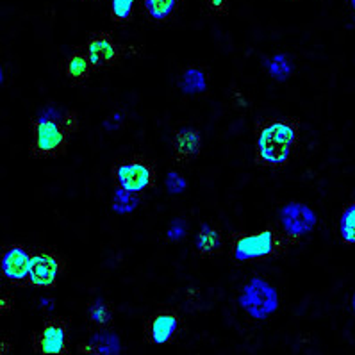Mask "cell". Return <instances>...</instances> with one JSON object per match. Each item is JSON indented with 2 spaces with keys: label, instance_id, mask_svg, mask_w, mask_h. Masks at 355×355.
Wrapping results in <instances>:
<instances>
[{
  "label": "cell",
  "instance_id": "cell-1",
  "mask_svg": "<svg viewBox=\"0 0 355 355\" xmlns=\"http://www.w3.org/2000/svg\"><path fill=\"white\" fill-rule=\"evenodd\" d=\"M298 138V123L295 120L270 121L259 129L257 163L263 166H282Z\"/></svg>",
  "mask_w": 355,
  "mask_h": 355
},
{
  "label": "cell",
  "instance_id": "cell-2",
  "mask_svg": "<svg viewBox=\"0 0 355 355\" xmlns=\"http://www.w3.org/2000/svg\"><path fill=\"white\" fill-rule=\"evenodd\" d=\"M284 248L282 236L277 234L273 229H266L259 234L243 236V238L236 239L232 245V254L238 261H252L282 254Z\"/></svg>",
  "mask_w": 355,
  "mask_h": 355
},
{
  "label": "cell",
  "instance_id": "cell-3",
  "mask_svg": "<svg viewBox=\"0 0 355 355\" xmlns=\"http://www.w3.org/2000/svg\"><path fill=\"white\" fill-rule=\"evenodd\" d=\"M239 304L252 318L264 320L279 307V297L277 291L263 279H252L239 297Z\"/></svg>",
  "mask_w": 355,
  "mask_h": 355
},
{
  "label": "cell",
  "instance_id": "cell-4",
  "mask_svg": "<svg viewBox=\"0 0 355 355\" xmlns=\"http://www.w3.org/2000/svg\"><path fill=\"white\" fill-rule=\"evenodd\" d=\"M68 132L58 121L42 116L34 123V155H58L64 150Z\"/></svg>",
  "mask_w": 355,
  "mask_h": 355
},
{
  "label": "cell",
  "instance_id": "cell-5",
  "mask_svg": "<svg viewBox=\"0 0 355 355\" xmlns=\"http://www.w3.org/2000/svg\"><path fill=\"white\" fill-rule=\"evenodd\" d=\"M120 188L127 191L139 193L154 184L155 180V168L150 163H146L145 159L136 157L129 163H123L114 170Z\"/></svg>",
  "mask_w": 355,
  "mask_h": 355
},
{
  "label": "cell",
  "instance_id": "cell-6",
  "mask_svg": "<svg viewBox=\"0 0 355 355\" xmlns=\"http://www.w3.org/2000/svg\"><path fill=\"white\" fill-rule=\"evenodd\" d=\"M280 225L284 229L286 234L295 241L304 234L311 232L316 225V214L311 207L298 202H289L280 209Z\"/></svg>",
  "mask_w": 355,
  "mask_h": 355
},
{
  "label": "cell",
  "instance_id": "cell-7",
  "mask_svg": "<svg viewBox=\"0 0 355 355\" xmlns=\"http://www.w3.org/2000/svg\"><path fill=\"white\" fill-rule=\"evenodd\" d=\"M68 348L67 323L51 320L34 336V350L42 355H63Z\"/></svg>",
  "mask_w": 355,
  "mask_h": 355
},
{
  "label": "cell",
  "instance_id": "cell-8",
  "mask_svg": "<svg viewBox=\"0 0 355 355\" xmlns=\"http://www.w3.org/2000/svg\"><path fill=\"white\" fill-rule=\"evenodd\" d=\"M61 259L58 255L52 254H40L34 255L33 263H31L29 280L36 286H54L58 275L61 273Z\"/></svg>",
  "mask_w": 355,
  "mask_h": 355
},
{
  "label": "cell",
  "instance_id": "cell-9",
  "mask_svg": "<svg viewBox=\"0 0 355 355\" xmlns=\"http://www.w3.org/2000/svg\"><path fill=\"white\" fill-rule=\"evenodd\" d=\"M179 316L171 311H163L157 313L150 320L148 327H146V336L148 341L154 345H163V343L170 341L175 336L177 329H179Z\"/></svg>",
  "mask_w": 355,
  "mask_h": 355
},
{
  "label": "cell",
  "instance_id": "cell-10",
  "mask_svg": "<svg viewBox=\"0 0 355 355\" xmlns=\"http://www.w3.org/2000/svg\"><path fill=\"white\" fill-rule=\"evenodd\" d=\"M88 58L93 67H107L118 59V46L109 34L101 33L88 43Z\"/></svg>",
  "mask_w": 355,
  "mask_h": 355
},
{
  "label": "cell",
  "instance_id": "cell-11",
  "mask_svg": "<svg viewBox=\"0 0 355 355\" xmlns=\"http://www.w3.org/2000/svg\"><path fill=\"white\" fill-rule=\"evenodd\" d=\"M33 257L21 247H11L2 255V272L11 280L26 279L31 273Z\"/></svg>",
  "mask_w": 355,
  "mask_h": 355
},
{
  "label": "cell",
  "instance_id": "cell-12",
  "mask_svg": "<svg viewBox=\"0 0 355 355\" xmlns=\"http://www.w3.org/2000/svg\"><path fill=\"white\" fill-rule=\"evenodd\" d=\"M200 134L195 129H180L177 130L173 136V150H175V157L179 163H188L191 159H195L200 152Z\"/></svg>",
  "mask_w": 355,
  "mask_h": 355
},
{
  "label": "cell",
  "instance_id": "cell-13",
  "mask_svg": "<svg viewBox=\"0 0 355 355\" xmlns=\"http://www.w3.org/2000/svg\"><path fill=\"white\" fill-rule=\"evenodd\" d=\"M120 339L111 332H98L92 341L79 347L80 354L86 355H120Z\"/></svg>",
  "mask_w": 355,
  "mask_h": 355
},
{
  "label": "cell",
  "instance_id": "cell-14",
  "mask_svg": "<svg viewBox=\"0 0 355 355\" xmlns=\"http://www.w3.org/2000/svg\"><path fill=\"white\" fill-rule=\"evenodd\" d=\"M92 61L88 55L84 54H73L67 63V76L73 80L88 79L89 71H92Z\"/></svg>",
  "mask_w": 355,
  "mask_h": 355
},
{
  "label": "cell",
  "instance_id": "cell-15",
  "mask_svg": "<svg viewBox=\"0 0 355 355\" xmlns=\"http://www.w3.org/2000/svg\"><path fill=\"white\" fill-rule=\"evenodd\" d=\"M218 247H220V234H218L214 229H211L209 225H202V230L198 232V238H197L198 252L207 255V254H213Z\"/></svg>",
  "mask_w": 355,
  "mask_h": 355
},
{
  "label": "cell",
  "instance_id": "cell-16",
  "mask_svg": "<svg viewBox=\"0 0 355 355\" xmlns=\"http://www.w3.org/2000/svg\"><path fill=\"white\" fill-rule=\"evenodd\" d=\"M139 198L136 197V193L127 191L123 188H118L116 193H114V202H113V211L120 214H125L134 211L138 207Z\"/></svg>",
  "mask_w": 355,
  "mask_h": 355
},
{
  "label": "cell",
  "instance_id": "cell-17",
  "mask_svg": "<svg viewBox=\"0 0 355 355\" xmlns=\"http://www.w3.org/2000/svg\"><path fill=\"white\" fill-rule=\"evenodd\" d=\"M177 0H145V8L154 20H164L173 13Z\"/></svg>",
  "mask_w": 355,
  "mask_h": 355
},
{
  "label": "cell",
  "instance_id": "cell-18",
  "mask_svg": "<svg viewBox=\"0 0 355 355\" xmlns=\"http://www.w3.org/2000/svg\"><path fill=\"white\" fill-rule=\"evenodd\" d=\"M180 86L184 93H202L205 89V76L197 68H189L186 70Z\"/></svg>",
  "mask_w": 355,
  "mask_h": 355
},
{
  "label": "cell",
  "instance_id": "cell-19",
  "mask_svg": "<svg viewBox=\"0 0 355 355\" xmlns=\"http://www.w3.org/2000/svg\"><path fill=\"white\" fill-rule=\"evenodd\" d=\"M339 230H341V238L345 241L355 245V202L352 205H348L347 211L343 213Z\"/></svg>",
  "mask_w": 355,
  "mask_h": 355
},
{
  "label": "cell",
  "instance_id": "cell-20",
  "mask_svg": "<svg viewBox=\"0 0 355 355\" xmlns=\"http://www.w3.org/2000/svg\"><path fill=\"white\" fill-rule=\"evenodd\" d=\"M89 320H92L95 325H107L113 320V311L109 309V305L104 304L102 300H96L95 304H92L89 307Z\"/></svg>",
  "mask_w": 355,
  "mask_h": 355
},
{
  "label": "cell",
  "instance_id": "cell-21",
  "mask_svg": "<svg viewBox=\"0 0 355 355\" xmlns=\"http://www.w3.org/2000/svg\"><path fill=\"white\" fill-rule=\"evenodd\" d=\"M268 68H270V73H272L273 79L277 80H286L291 76V64H289L288 58L282 54H277L275 58L270 61Z\"/></svg>",
  "mask_w": 355,
  "mask_h": 355
},
{
  "label": "cell",
  "instance_id": "cell-22",
  "mask_svg": "<svg viewBox=\"0 0 355 355\" xmlns=\"http://www.w3.org/2000/svg\"><path fill=\"white\" fill-rule=\"evenodd\" d=\"M134 0H113L111 4V17L114 21H125L129 20L130 13H132Z\"/></svg>",
  "mask_w": 355,
  "mask_h": 355
},
{
  "label": "cell",
  "instance_id": "cell-23",
  "mask_svg": "<svg viewBox=\"0 0 355 355\" xmlns=\"http://www.w3.org/2000/svg\"><path fill=\"white\" fill-rule=\"evenodd\" d=\"M166 188L171 195H179L186 189V180L177 173V171H171L166 177Z\"/></svg>",
  "mask_w": 355,
  "mask_h": 355
},
{
  "label": "cell",
  "instance_id": "cell-24",
  "mask_svg": "<svg viewBox=\"0 0 355 355\" xmlns=\"http://www.w3.org/2000/svg\"><path fill=\"white\" fill-rule=\"evenodd\" d=\"M186 236V222L182 220H175V222L171 223L170 229H168V239L170 241H179Z\"/></svg>",
  "mask_w": 355,
  "mask_h": 355
},
{
  "label": "cell",
  "instance_id": "cell-25",
  "mask_svg": "<svg viewBox=\"0 0 355 355\" xmlns=\"http://www.w3.org/2000/svg\"><path fill=\"white\" fill-rule=\"evenodd\" d=\"M77 127H79V118H77V113L70 111V113L64 114V129H67V132H73Z\"/></svg>",
  "mask_w": 355,
  "mask_h": 355
},
{
  "label": "cell",
  "instance_id": "cell-26",
  "mask_svg": "<svg viewBox=\"0 0 355 355\" xmlns=\"http://www.w3.org/2000/svg\"><path fill=\"white\" fill-rule=\"evenodd\" d=\"M204 2L213 9L214 13L218 15L227 13V0H204Z\"/></svg>",
  "mask_w": 355,
  "mask_h": 355
},
{
  "label": "cell",
  "instance_id": "cell-27",
  "mask_svg": "<svg viewBox=\"0 0 355 355\" xmlns=\"http://www.w3.org/2000/svg\"><path fill=\"white\" fill-rule=\"evenodd\" d=\"M0 355H8V341H2V352H0Z\"/></svg>",
  "mask_w": 355,
  "mask_h": 355
},
{
  "label": "cell",
  "instance_id": "cell-28",
  "mask_svg": "<svg viewBox=\"0 0 355 355\" xmlns=\"http://www.w3.org/2000/svg\"><path fill=\"white\" fill-rule=\"evenodd\" d=\"M352 305H354V311H355V295H354V298H352Z\"/></svg>",
  "mask_w": 355,
  "mask_h": 355
},
{
  "label": "cell",
  "instance_id": "cell-29",
  "mask_svg": "<svg viewBox=\"0 0 355 355\" xmlns=\"http://www.w3.org/2000/svg\"><path fill=\"white\" fill-rule=\"evenodd\" d=\"M352 8L355 9V0H352Z\"/></svg>",
  "mask_w": 355,
  "mask_h": 355
},
{
  "label": "cell",
  "instance_id": "cell-30",
  "mask_svg": "<svg viewBox=\"0 0 355 355\" xmlns=\"http://www.w3.org/2000/svg\"><path fill=\"white\" fill-rule=\"evenodd\" d=\"M86 2H92V0H86Z\"/></svg>",
  "mask_w": 355,
  "mask_h": 355
}]
</instances>
